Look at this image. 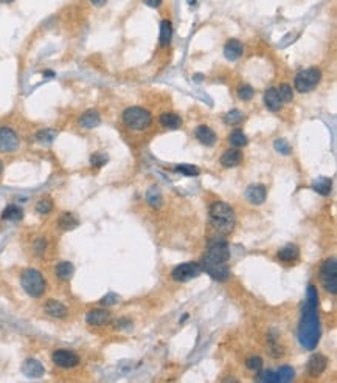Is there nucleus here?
<instances>
[{"label":"nucleus","mask_w":337,"mask_h":383,"mask_svg":"<svg viewBox=\"0 0 337 383\" xmlns=\"http://www.w3.org/2000/svg\"><path fill=\"white\" fill-rule=\"evenodd\" d=\"M210 222L216 231L222 234H229L233 231L236 217H235L233 208L225 202H215L210 206Z\"/></svg>","instance_id":"1"},{"label":"nucleus","mask_w":337,"mask_h":383,"mask_svg":"<svg viewBox=\"0 0 337 383\" xmlns=\"http://www.w3.org/2000/svg\"><path fill=\"white\" fill-rule=\"evenodd\" d=\"M20 284H22V289L33 298L42 297L45 292V287H47L42 273L36 268L23 270V273L20 276Z\"/></svg>","instance_id":"2"},{"label":"nucleus","mask_w":337,"mask_h":383,"mask_svg":"<svg viewBox=\"0 0 337 383\" xmlns=\"http://www.w3.org/2000/svg\"><path fill=\"white\" fill-rule=\"evenodd\" d=\"M123 121L134 131H145L151 126V114L143 107H129L123 112Z\"/></svg>","instance_id":"3"},{"label":"nucleus","mask_w":337,"mask_h":383,"mask_svg":"<svg viewBox=\"0 0 337 383\" xmlns=\"http://www.w3.org/2000/svg\"><path fill=\"white\" fill-rule=\"evenodd\" d=\"M320 70L317 68H306V70H302L299 75L295 76V81H294V87L300 93H308L311 90H314L317 84L320 83Z\"/></svg>","instance_id":"4"},{"label":"nucleus","mask_w":337,"mask_h":383,"mask_svg":"<svg viewBox=\"0 0 337 383\" xmlns=\"http://www.w3.org/2000/svg\"><path fill=\"white\" fill-rule=\"evenodd\" d=\"M320 279L325 289L330 293H337V262L334 258L326 259L320 268Z\"/></svg>","instance_id":"5"},{"label":"nucleus","mask_w":337,"mask_h":383,"mask_svg":"<svg viewBox=\"0 0 337 383\" xmlns=\"http://www.w3.org/2000/svg\"><path fill=\"white\" fill-rule=\"evenodd\" d=\"M230 259V249L227 242L224 241H216L208 247V251L202 261L207 262H215V264H227V261Z\"/></svg>","instance_id":"6"},{"label":"nucleus","mask_w":337,"mask_h":383,"mask_svg":"<svg viewBox=\"0 0 337 383\" xmlns=\"http://www.w3.org/2000/svg\"><path fill=\"white\" fill-rule=\"evenodd\" d=\"M202 273V268L199 264H194V262H186V264H180L174 270H172V279L177 283H185L190 281V279L199 276Z\"/></svg>","instance_id":"7"},{"label":"nucleus","mask_w":337,"mask_h":383,"mask_svg":"<svg viewBox=\"0 0 337 383\" xmlns=\"http://www.w3.org/2000/svg\"><path fill=\"white\" fill-rule=\"evenodd\" d=\"M53 363L59 366L62 369H72L75 366L80 365V357H78L72 350H66V349H58L54 350L51 355Z\"/></svg>","instance_id":"8"},{"label":"nucleus","mask_w":337,"mask_h":383,"mask_svg":"<svg viewBox=\"0 0 337 383\" xmlns=\"http://www.w3.org/2000/svg\"><path fill=\"white\" fill-rule=\"evenodd\" d=\"M19 148V137L11 127H0V152H14Z\"/></svg>","instance_id":"9"},{"label":"nucleus","mask_w":337,"mask_h":383,"mask_svg":"<svg viewBox=\"0 0 337 383\" xmlns=\"http://www.w3.org/2000/svg\"><path fill=\"white\" fill-rule=\"evenodd\" d=\"M201 268L202 272L208 273L216 281H227L230 276V268L227 264H215V262L201 261Z\"/></svg>","instance_id":"10"},{"label":"nucleus","mask_w":337,"mask_h":383,"mask_svg":"<svg viewBox=\"0 0 337 383\" xmlns=\"http://www.w3.org/2000/svg\"><path fill=\"white\" fill-rule=\"evenodd\" d=\"M112 320V315L109 310L104 309H92L85 315V323L90 326H106Z\"/></svg>","instance_id":"11"},{"label":"nucleus","mask_w":337,"mask_h":383,"mask_svg":"<svg viewBox=\"0 0 337 383\" xmlns=\"http://www.w3.org/2000/svg\"><path fill=\"white\" fill-rule=\"evenodd\" d=\"M326 366H328V358H326L325 355H322V354L311 355L309 362H308V372H309V376H312V377L322 376V374L325 372V369H326Z\"/></svg>","instance_id":"12"},{"label":"nucleus","mask_w":337,"mask_h":383,"mask_svg":"<svg viewBox=\"0 0 337 383\" xmlns=\"http://www.w3.org/2000/svg\"><path fill=\"white\" fill-rule=\"evenodd\" d=\"M246 197L250 203L253 205H261L266 200V186L261 183H256V185H250L246 189Z\"/></svg>","instance_id":"13"},{"label":"nucleus","mask_w":337,"mask_h":383,"mask_svg":"<svg viewBox=\"0 0 337 383\" xmlns=\"http://www.w3.org/2000/svg\"><path fill=\"white\" fill-rule=\"evenodd\" d=\"M22 371L25 372L28 377H41L44 374V366L42 363L36 360V358H27L22 365Z\"/></svg>","instance_id":"14"},{"label":"nucleus","mask_w":337,"mask_h":383,"mask_svg":"<svg viewBox=\"0 0 337 383\" xmlns=\"http://www.w3.org/2000/svg\"><path fill=\"white\" fill-rule=\"evenodd\" d=\"M242 51H244V47H242V44L239 41H236V39H230V41L227 42L224 47L225 58L230 59V61H236L238 58H241Z\"/></svg>","instance_id":"15"},{"label":"nucleus","mask_w":337,"mask_h":383,"mask_svg":"<svg viewBox=\"0 0 337 383\" xmlns=\"http://www.w3.org/2000/svg\"><path fill=\"white\" fill-rule=\"evenodd\" d=\"M194 135H196V138L205 146H213L216 143V133L211 131L208 126H199L198 129H196Z\"/></svg>","instance_id":"16"},{"label":"nucleus","mask_w":337,"mask_h":383,"mask_svg":"<svg viewBox=\"0 0 337 383\" xmlns=\"http://www.w3.org/2000/svg\"><path fill=\"white\" fill-rule=\"evenodd\" d=\"M45 312L53 318H64L67 315V307L56 300H50L45 302Z\"/></svg>","instance_id":"17"},{"label":"nucleus","mask_w":337,"mask_h":383,"mask_svg":"<svg viewBox=\"0 0 337 383\" xmlns=\"http://www.w3.org/2000/svg\"><path fill=\"white\" fill-rule=\"evenodd\" d=\"M241 162H242V154L238 149L227 150V152H224L221 157V165L224 167H235V166H238Z\"/></svg>","instance_id":"18"},{"label":"nucleus","mask_w":337,"mask_h":383,"mask_svg":"<svg viewBox=\"0 0 337 383\" xmlns=\"http://www.w3.org/2000/svg\"><path fill=\"white\" fill-rule=\"evenodd\" d=\"M264 104L269 110L277 112L281 109V106H283V101L280 100L278 92L275 89H269V90L264 92Z\"/></svg>","instance_id":"19"},{"label":"nucleus","mask_w":337,"mask_h":383,"mask_svg":"<svg viewBox=\"0 0 337 383\" xmlns=\"http://www.w3.org/2000/svg\"><path fill=\"white\" fill-rule=\"evenodd\" d=\"M101 123V117L97 110H87L84 112L83 117L80 118V124L85 129H93V127H97L98 124Z\"/></svg>","instance_id":"20"},{"label":"nucleus","mask_w":337,"mask_h":383,"mask_svg":"<svg viewBox=\"0 0 337 383\" xmlns=\"http://www.w3.org/2000/svg\"><path fill=\"white\" fill-rule=\"evenodd\" d=\"M299 258V247L294 244H287L278 251V259L283 262H294Z\"/></svg>","instance_id":"21"},{"label":"nucleus","mask_w":337,"mask_h":383,"mask_svg":"<svg viewBox=\"0 0 337 383\" xmlns=\"http://www.w3.org/2000/svg\"><path fill=\"white\" fill-rule=\"evenodd\" d=\"M159 121L163 127H167V129H179V127L182 126V118L176 114H162Z\"/></svg>","instance_id":"22"},{"label":"nucleus","mask_w":337,"mask_h":383,"mask_svg":"<svg viewBox=\"0 0 337 383\" xmlns=\"http://www.w3.org/2000/svg\"><path fill=\"white\" fill-rule=\"evenodd\" d=\"M75 273V267L72 262H68V261H64V262H59V264L56 266V276L59 279H62V281H68V279H72Z\"/></svg>","instance_id":"23"},{"label":"nucleus","mask_w":337,"mask_h":383,"mask_svg":"<svg viewBox=\"0 0 337 383\" xmlns=\"http://www.w3.org/2000/svg\"><path fill=\"white\" fill-rule=\"evenodd\" d=\"M58 223H59V227L64 230V231H70V230H73V228L78 227L80 220H78V217L75 216V214H72V213H64V214H62V216L59 217Z\"/></svg>","instance_id":"24"},{"label":"nucleus","mask_w":337,"mask_h":383,"mask_svg":"<svg viewBox=\"0 0 337 383\" xmlns=\"http://www.w3.org/2000/svg\"><path fill=\"white\" fill-rule=\"evenodd\" d=\"M171 36H172V27L169 20H162L160 23V44L163 47H167L171 42Z\"/></svg>","instance_id":"25"},{"label":"nucleus","mask_w":337,"mask_h":383,"mask_svg":"<svg viewBox=\"0 0 337 383\" xmlns=\"http://www.w3.org/2000/svg\"><path fill=\"white\" fill-rule=\"evenodd\" d=\"M312 188H314L319 194L328 196L331 193V180L326 179V177H320V179H317L314 183H312Z\"/></svg>","instance_id":"26"},{"label":"nucleus","mask_w":337,"mask_h":383,"mask_svg":"<svg viewBox=\"0 0 337 383\" xmlns=\"http://www.w3.org/2000/svg\"><path fill=\"white\" fill-rule=\"evenodd\" d=\"M23 216V213L22 210L19 208V206H16V205H10V206H6L3 214H2V219L3 220H20Z\"/></svg>","instance_id":"27"},{"label":"nucleus","mask_w":337,"mask_h":383,"mask_svg":"<svg viewBox=\"0 0 337 383\" xmlns=\"http://www.w3.org/2000/svg\"><path fill=\"white\" fill-rule=\"evenodd\" d=\"M229 141H230V145L235 146V148H242V146L247 145V137H246V133L242 131L236 129V131H233L230 133Z\"/></svg>","instance_id":"28"},{"label":"nucleus","mask_w":337,"mask_h":383,"mask_svg":"<svg viewBox=\"0 0 337 383\" xmlns=\"http://www.w3.org/2000/svg\"><path fill=\"white\" fill-rule=\"evenodd\" d=\"M294 379V369L291 366H281L275 372V382H291Z\"/></svg>","instance_id":"29"},{"label":"nucleus","mask_w":337,"mask_h":383,"mask_svg":"<svg viewBox=\"0 0 337 383\" xmlns=\"http://www.w3.org/2000/svg\"><path fill=\"white\" fill-rule=\"evenodd\" d=\"M146 200L151 206H154V208H159V206L162 205V194L159 193V189L157 188H151L150 191H148Z\"/></svg>","instance_id":"30"},{"label":"nucleus","mask_w":337,"mask_h":383,"mask_svg":"<svg viewBox=\"0 0 337 383\" xmlns=\"http://www.w3.org/2000/svg\"><path fill=\"white\" fill-rule=\"evenodd\" d=\"M278 92V97L283 102H291L294 100V92H292V87L289 84H281L280 89L277 90Z\"/></svg>","instance_id":"31"},{"label":"nucleus","mask_w":337,"mask_h":383,"mask_svg":"<svg viewBox=\"0 0 337 383\" xmlns=\"http://www.w3.org/2000/svg\"><path fill=\"white\" fill-rule=\"evenodd\" d=\"M53 210V200L50 197H44L36 203V211L39 214H49Z\"/></svg>","instance_id":"32"},{"label":"nucleus","mask_w":337,"mask_h":383,"mask_svg":"<svg viewBox=\"0 0 337 383\" xmlns=\"http://www.w3.org/2000/svg\"><path fill=\"white\" fill-rule=\"evenodd\" d=\"M176 172H180L184 175H188V177H196V175H199V169L193 165H180V166H176Z\"/></svg>","instance_id":"33"},{"label":"nucleus","mask_w":337,"mask_h":383,"mask_svg":"<svg viewBox=\"0 0 337 383\" xmlns=\"http://www.w3.org/2000/svg\"><path fill=\"white\" fill-rule=\"evenodd\" d=\"M56 137V132L51 131V129H44V131H39L36 133V140L41 141V143H51Z\"/></svg>","instance_id":"34"},{"label":"nucleus","mask_w":337,"mask_h":383,"mask_svg":"<svg viewBox=\"0 0 337 383\" xmlns=\"http://www.w3.org/2000/svg\"><path fill=\"white\" fill-rule=\"evenodd\" d=\"M246 366L250 369V371H253V372H258L261 368H263V360H261V357H258V355H253V357H249L247 360H246Z\"/></svg>","instance_id":"35"},{"label":"nucleus","mask_w":337,"mask_h":383,"mask_svg":"<svg viewBox=\"0 0 337 383\" xmlns=\"http://www.w3.org/2000/svg\"><path fill=\"white\" fill-rule=\"evenodd\" d=\"M238 97L242 101H250V100H252V97H253V89L249 84H242V85H239V89H238Z\"/></svg>","instance_id":"36"},{"label":"nucleus","mask_w":337,"mask_h":383,"mask_svg":"<svg viewBox=\"0 0 337 383\" xmlns=\"http://www.w3.org/2000/svg\"><path fill=\"white\" fill-rule=\"evenodd\" d=\"M242 119V114L239 110H230L229 114H227L225 117H224V123L225 124H236V123H239Z\"/></svg>","instance_id":"37"},{"label":"nucleus","mask_w":337,"mask_h":383,"mask_svg":"<svg viewBox=\"0 0 337 383\" xmlns=\"http://www.w3.org/2000/svg\"><path fill=\"white\" fill-rule=\"evenodd\" d=\"M258 380H261V382H275V372H272L270 369L268 371H258V376H256Z\"/></svg>","instance_id":"38"},{"label":"nucleus","mask_w":337,"mask_h":383,"mask_svg":"<svg viewBox=\"0 0 337 383\" xmlns=\"http://www.w3.org/2000/svg\"><path fill=\"white\" fill-rule=\"evenodd\" d=\"M90 163H92V166H95V167H101L103 165L107 163V157L103 155V154H93L90 157Z\"/></svg>","instance_id":"39"},{"label":"nucleus","mask_w":337,"mask_h":383,"mask_svg":"<svg viewBox=\"0 0 337 383\" xmlns=\"http://www.w3.org/2000/svg\"><path fill=\"white\" fill-rule=\"evenodd\" d=\"M275 149L278 150V152L285 154V155L291 154V146H289L285 140H277V141H275Z\"/></svg>","instance_id":"40"},{"label":"nucleus","mask_w":337,"mask_h":383,"mask_svg":"<svg viewBox=\"0 0 337 383\" xmlns=\"http://www.w3.org/2000/svg\"><path fill=\"white\" fill-rule=\"evenodd\" d=\"M118 301V295H115V293H109V295H106V297L101 300V304H106V306H109V304H115V302Z\"/></svg>","instance_id":"41"},{"label":"nucleus","mask_w":337,"mask_h":383,"mask_svg":"<svg viewBox=\"0 0 337 383\" xmlns=\"http://www.w3.org/2000/svg\"><path fill=\"white\" fill-rule=\"evenodd\" d=\"M45 247H47V242L44 241V239H42V237L37 239V241L34 242V251H36L37 254H42V253L45 251Z\"/></svg>","instance_id":"42"},{"label":"nucleus","mask_w":337,"mask_h":383,"mask_svg":"<svg viewBox=\"0 0 337 383\" xmlns=\"http://www.w3.org/2000/svg\"><path fill=\"white\" fill-rule=\"evenodd\" d=\"M143 2H145L148 6H151V8H157V6H160L162 0H143Z\"/></svg>","instance_id":"43"},{"label":"nucleus","mask_w":337,"mask_h":383,"mask_svg":"<svg viewBox=\"0 0 337 383\" xmlns=\"http://www.w3.org/2000/svg\"><path fill=\"white\" fill-rule=\"evenodd\" d=\"M117 323H118V324L115 326L117 329H121V328H124V326H129V324H131V321H129V320H124V318H121V320L117 321Z\"/></svg>","instance_id":"44"},{"label":"nucleus","mask_w":337,"mask_h":383,"mask_svg":"<svg viewBox=\"0 0 337 383\" xmlns=\"http://www.w3.org/2000/svg\"><path fill=\"white\" fill-rule=\"evenodd\" d=\"M90 2L95 5V6H103L106 3V0H90Z\"/></svg>","instance_id":"45"},{"label":"nucleus","mask_w":337,"mask_h":383,"mask_svg":"<svg viewBox=\"0 0 337 383\" xmlns=\"http://www.w3.org/2000/svg\"><path fill=\"white\" fill-rule=\"evenodd\" d=\"M0 2H2V3H11L13 0H0Z\"/></svg>","instance_id":"46"},{"label":"nucleus","mask_w":337,"mask_h":383,"mask_svg":"<svg viewBox=\"0 0 337 383\" xmlns=\"http://www.w3.org/2000/svg\"><path fill=\"white\" fill-rule=\"evenodd\" d=\"M45 76H53V71H45Z\"/></svg>","instance_id":"47"},{"label":"nucleus","mask_w":337,"mask_h":383,"mask_svg":"<svg viewBox=\"0 0 337 383\" xmlns=\"http://www.w3.org/2000/svg\"><path fill=\"white\" fill-rule=\"evenodd\" d=\"M2 171H3V165H2V162H0V174H2Z\"/></svg>","instance_id":"48"},{"label":"nucleus","mask_w":337,"mask_h":383,"mask_svg":"<svg viewBox=\"0 0 337 383\" xmlns=\"http://www.w3.org/2000/svg\"><path fill=\"white\" fill-rule=\"evenodd\" d=\"M194 2H196V0H188V3H190V5H191V3H194Z\"/></svg>","instance_id":"49"}]
</instances>
